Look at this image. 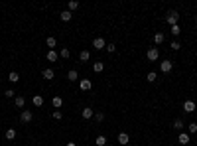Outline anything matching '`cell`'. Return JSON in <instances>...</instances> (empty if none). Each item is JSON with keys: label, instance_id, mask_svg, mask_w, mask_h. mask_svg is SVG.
Masks as SVG:
<instances>
[{"label": "cell", "instance_id": "obj_14", "mask_svg": "<svg viewBox=\"0 0 197 146\" xmlns=\"http://www.w3.org/2000/svg\"><path fill=\"white\" fill-rule=\"evenodd\" d=\"M51 105L55 107L57 111H59V109H61V105H63V99H61V97H53V99H51Z\"/></svg>", "mask_w": 197, "mask_h": 146}, {"label": "cell", "instance_id": "obj_5", "mask_svg": "<svg viewBox=\"0 0 197 146\" xmlns=\"http://www.w3.org/2000/svg\"><path fill=\"white\" fill-rule=\"evenodd\" d=\"M93 47H95V50H105V47H106L105 38H95V40H93Z\"/></svg>", "mask_w": 197, "mask_h": 146}, {"label": "cell", "instance_id": "obj_17", "mask_svg": "<svg viewBox=\"0 0 197 146\" xmlns=\"http://www.w3.org/2000/svg\"><path fill=\"white\" fill-rule=\"evenodd\" d=\"M103 69H105V63H103V61H97V63H93V71H95V73H101Z\"/></svg>", "mask_w": 197, "mask_h": 146}, {"label": "cell", "instance_id": "obj_32", "mask_svg": "<svg viewBox=\"0 0 197 146\" xmlns=\"http://www.w3.org/2000/svg\"><path fill=\"white\" fill-rule=\"evenodd\" d=\"M95 121H97V122H101V121H105V113H95Z\"/></svg>", "mask_w": 197, "mask_h": 146}, {"label": "cell", "instance_id": "obj_15", "mask_svg": "<svg viewBox=\"0 0 197 146\" xmlns=\"http://www.w3.org/2000/svg\"><path fill=\"white\" fill-rule=\"evenodd\" d=\"M59 18L63 20V22H69V20H71V18H73V14H71V12H69V10H63V12L59 14Z\"/></svg>", "mask_w": 197, "mask_h": 146}, {"label": "cell", "instance_id": "obj_27", "mask_svg": "<svg viewBox=\"0 0 197 146\" xmlns=\"http://www.w3.org/2000/svg\"><path fill=\"white\" fill-rule=\"evenodd\" d=\"M69 55H71V51H69L67 47H61V50H59V57H65V59H67Z\"/></svg>", "mask_w": 197, "mask_h": 146}, {"label": "cell", "instance_id": "obj_12", "mask_svg": "<svg viewBox=\"0 0 197 146\" xmlns=\"http://www.w3.org/2000/svg\"><path fill=\"white\" fill-rule=\"evenodd\" d=\"M41 75H44V79H53L55 77V71H53V69H44V71H41Z\"/></svg>", "mask_w": 197, "mask_h": 146}, {"label": "cell", "instance_id": "obj_33", "mask_svg": "<svg viewBox=\"0 0 197 146\" xmlns=\"http://www.w3.org/2000/svg\"><path fill=\"white\" fill-rule=\"evenodd\" d=\"M105 50L109 51V53H114V51H116V46H114V44H106V47H105Z\"/></svg>", "mask_w": 197, "mask_h": 146}, {"label": "cell", "instance_id": "obj_19", "mask_svg": "<svg viewBox=\"0 0 197 146\" xmlns=\"http://www.w3.org/2000/svg\"><path fill=\"white\" fill-rule=\"evenodd\" d=\"M4 136H6V140H14L16 138V128H8Z\"/></svg>", "mask_w": 197, "mask_h": 146}, {"label": "cell", "instance_id": "obj_25", "mask_svg": "<svg viewBox=\"0 0 197 146\" xmlns=\"http://www.w3.org/2000/svg\"><path fill=\"white\" fill-rule=\"evenodd\" d=\"M95 144H97V146H105V144H106V136L99 134V136H97V140H95Z\"/></svg>", "mask_w": 197, "mask_h": 146}, {"label": "cell", "instance_id": "obj_29", "mask_svg": "<svg viewBox=\"0 0 197 146\" xmlns=\"http://www.w3.org/2000/svg\"><path fill=\"white\" fill-rule=\"evenodd\" d=\"M4 97H8V99H16L14 89H6V91H4Z\"/></svg>", "mask_w": 197, "mask_h": 146}, {"label": "cell", "instance_id": "obj_24", "mask_svg": "<svg viewBox=\"0 0 197 146\" xmlns=\"http://www.w3.org/2000/svg\"><path fill=\"white\" fill-rule=\"evenodd\" d=\"M79 8V2L77 0H69V4H67V10L71 12V10H77Z\"/></svg>", "mask_w": 197, "mask_h": 146}, {"label": "cell", "instance_id": "obj_4", "mask_svg": "<svg viewBox=\"0 0 197 146\" xmlns=\"http://www.w3.org/2000/svg\"><path fill=\"white\" fill-rule=\"evenodd\" d=\"M32 118H34V113H32V111H22V113H20V121H22L24 124L32 122Z\"/></svg>", "mask_w": 197, "mask_h": 146}, {"label": "cell", "instance_id": "obj_2", "mask_svg": "<svg viewBox=\"0 0 197 146\" xmlns=\"http://www.w3.org/2000/svg\"><path fill=\"white\" fill-rule=\"evenodd\" d=\"M158 57H160V50H158V47H150V50L146 51V59H148V61H156Z\"/></svg>", "mask_w": 197, "mask_h": 146}, {"label": "cell", "instance_id": "obj_18", "mask_svg": "<svg viewBox=\"0 0 197 146\" xmlns=\"http://www.w3.org/2000/svg\"><path fill=\"white\" fill-rule=\"evenodd\" d=\"M8 81H10V83H18V81H20V75L16 73V71H10V75H8Z\"/></svg>", "mask_w": 197, "mask_h": 146}, {"label": "cell", "instance_id": "obj_31", "mask_svg": "<svg viewBox=\"0 0 197 146\" xmlns=\"http://www.w3.org/2000/svg\"><path fill=\"white\" fill-rule=\"evenodd\" d=\"M169 32H172L173 36H179V32H182V28H179V24H175V26H172V30H169Z\"/></svg>", "mask_w": 197, "mask_h": 146}, {"label": "cell", "instance_id": "obj_20", "mask_svg": "<svg viewBox=\"0 0 197 146\" xmlns=\"http://www.w3.org/2000/svg\"><path fill=\"white\" fill-rule=\"evenodd\" d=\"M79 59H81V61H89V59H91V53H89L87 50H83L81 53H79Z\"/></svg>", "mask_w": 197, "mask_h": 146}, {"label": "cell", "instance_id": "obj_39", "mask_svg": "<svg viewBox=\"0 0 197 146\" xmlns=\"http://www.w3.org/2000/svg\"><path fill=\"white\" fill-rule=\"evenodd\" d=\"M128 146H130V144H128Z\"/></svg>", "mask_w": 197, "mask_h": 146}, {"label": "cell", "instance_id": "obj_38", "mask_svg": "<svg viewBox=\"0 0 197 146\" xmlns=\"http://www.w3.org/2000/svg\"><path fill=\"white\" fill-rule=\"evenodd\" d=\"M150 146H154V144H150Z\"/></svg>", "mask_w": 197, "mask_h": 146}, {"label": "cell", "instance_id": "obj_11", "mask_svg": "<svg viewBox=\"0 0 197 146\" xmlns=\"http://www.w3.org/2000/svg\"><path fill=\"white\" fill-rule=\"evenodd\" d=\"M32 103H34V107H41V105H44V97H41V95H34V97H32Z\"/></svg>", "mask_w": 197, "mask_h": 146}, {"label": "cell", "instance_id": "obj_13", "mask_svg": "<svg viewBox=\"0 0 197 146\" xmlns=\"http://www.w3.org/2000/svg\"><path fill=\"white\" fill-rule=\"evenodd\" d=\"M93 117H95V111L91 107H85L83 109V118H93Z\"/></svg>", "mask_w": 197, "mask_h": 146}, {"label": "cell", "instance_id": "obj_1", "mask_svg": "<svg viewBox=\"0 0 197 146\" xmlns=\"http://www.w3.org/2000/svg\"><path fill=\"white\" fill-rule=\"evenodd\" d=\"M166 22L169 26H175L179 22V12H178V10H169V12L166 14Z\"/></svg>", "mask_w": 197, "mask_h": 146}, {"label": "cell", "instance_id": "obj_37", "mask_svg": "<svg viewBox=\"0 0 197 146\" xmlns=\"http://www.w3.org/2000/svg\"><path fill=\"white\" fill-rule=\"evenodd\" d=\"M195 20H197V14H195Z\"/></svg>", "mask_w": 197, "mask_h": 146}, {"label": "cell", "instance_id": "obj_16", "mask_svg": "<svg viewBox=\"0 0 197 146\" xmlns=\"http://www.w3.org/2000/svg\"><path fill=\"white\" fill-rule=\"evenodd\" d=\"M14 103H16V107H18V109H22V107L26 105V99H24L22 95H18V97L14 99Z\"/></svg>", "mask_w": 197, "mask_h": 146}, {"label": "cell", "instance_id": "obj_35", "mask_svg": "<svg viewBox=\"0 0 197 146\" xmlns=\"http://www.w3.org/2000/svg\"><path fill=\"white\" fill-rule=\"evenodd\" d=\"M169 47H172L173 51H178L179 47H182V44H179V42H172V44H169Z\"/></svg>", "mask_w": 197, "mask_h": 146}, {"label": "cell", "instance_id": "obj_30", "mask_svg": "<svg viewBox=\"0 0 197 146\" xmlns=\"http://www.w3.org/2000/svg\"><path fill=\"white\" fill-rule=\"evenodd\" d=\"M187 131H189V134H195L197 132V124L195 122H189L187 124Z\"/></svg>", "mask_w": 197, "mask_h": 146}, {"label": "cell", "instance_id": "obj_22", "mask_svg": "<svg viewBox=\"0 0 197 146\" xmlns=\"http://www.w3.org/2000/svg\"><path fill=\"white\" fill-rule=\"evenodd\" d=\"M67 79H69V81H77V79H79V73L75 71V69H71V71L67 73Z\"/></svg>", "mask_w": 197, "mask_h": 146}, {"label": "cell", "instance_id": "obj_3", "mask_svg": "<svg viewBox=\"0 0 197 146\" xmlns=\"http://www.w3.org/2000/svg\"><path fill=\"white\" fill-rule=\"evenodd\" d=\"M160 69H162V73H169L173 69V61H169V59H164L162 63H160Z\"/></svg>", "mask_w": 197, "mask_h": 146}, {"label": "cell", "instance_id": "obj_34", "mask_svg": "<svg viewBox=\"0 0 197 146\" xmlns=\"http://www.w3.org/2000/svg\"><path fill=\"white\" fill-rule=\"evenodd\" d=\"M51 117L55 118V121H59V118L63 117V113H61V111H53V113H51Z\"/></svg>", "mask_w": 197, "mask_h": 146}, {"label": "cell", "instance_id": "obj_26", "mask_svg": "<svg viewBox=\"0 0 197 146\" xmlns=\"http://www.w3.org/2000/svg\"><path fill=\"white\" fill-rule=\"evenodd\" d=\"M173 128H175V131H182V128H183V121H182V118H175V121H173Z\"/></svg>", "mask_w": 197, "mask_h": 146}, {"label": "cell", "instance_id": "obj_6", "mask_svg": "<svg viewBox=\"0 0 197 146\" xmlns=\"http://www.w3.org/2000/svg\"><path fill=\"white\" fill-rule=\"evenodd\" d=\"M116 140H118V144H122V146H128V142H130V134H128V132H120Z\"/></svg>", "mask_w": 197, "mask_h": 146}, {"label": "cell", "instance_id": "obj_10", "mask_svg": "<svg viewBox=\"0 0 197 146\" xmlns=\"http://www.w3.org/2000/svg\"><path fill=\"white\" fill-rule=\"evenodd\" d=\"M183 111H185V113H193V111H195V103H193V101H185V103H183Z\"/></svg>", "mask_w": 197, "mask_h": 146}, {"label": "cell", "instance_id": "obj_21", "mask_svg": "<svg viewBox=\"0 0 197 146\" xmlns=\"http://www.w3.org/2000/svg\"><path fill=\"white\" fill-rule=\"evenodd\" d=\"M45 44H47V47H51V50H53V47L57 46V40H55V38H53V36H49V38H47V40H45Z\"/></svg>", "mask_w": 197, "mask_h": 146}, {"label": "cell", "instance_id": "obj_9", "mask_svg": "<svg viewBox=\"0 0 197 146\" xmlns=\"http://www.w3.org/2000/svg\"><path fill=\"white\" fill-rule=\"evenodd\" d=\"M45 57H47V61H51V63H55V61H57V59H59V53H57L55 50H49V51H47V53H45Z\"/></svg>", "mask_w": 197, "mask_h": 146}, {"label": "cell", "instance_id": "obj_36", "mask_svg": "<svg viewBox=\"0 0 197 146\" xmlns=\"http://www.w3.org/2000/svg\"><path fill=\"white\" fill-rule=\"evenodd\" d=\"M65 146H77V144H75V142H67Z\"/></svg>", "mask_w": 197, "mask_h": 146}, {"label": "cell", "instance_id": "obj_23", "mask_svg": "<svg viewBox=\"0 0 197 146\" xmlns=\"http://www.w3.org/2000/svg\"><path fill=\"white\" fill-rule=\"evenodd\" d=\"M156 79H158V73H156V71H150V73L146 75V81H148V83H154Z\"/></svg>", "mask_w": 197, "mask_h": 146}, {"label": "cell", "instance_id": "obj_7", "mask_svg": "<svg viewBox=\"0 0 197 146\" xmlns=\"http://www.w3.org/2000/svg\"><path fill=\"white\" fill-rule=\"evenodd\" d=\"M178 142L182 146H187L189 144V132H179L178 134Z\"/></svg>", "mask_w": 197, "mask_h": 146}, {"label": "cell", "instance_id": "obj_8", "mask_svg": "<svg viewBox=\"0 0 197 146\" xmlns=\"http://www.w3.org/2000/svg\"><path fill=\"white\" fill-rule=\"evenodd\" d=\"M91 87H93L91 79H81V81H79V89H81V91H91Z\"/></svg>", "mask_w": 197, "mask_h": 146}, {"label": "cell", "instance_id": "obj_28", "mask_svg": "<svg viewBox=\"0 0 197 146\" xmlns=\"http://www.w3.org/2000/svg\"><path fill=\"white\" fill-rule=\"evenodd\" d=\"M154 42H156V44H164V34L162 32H158V34L154 36Z\"/></svg>", "mask_w": 197, "mask_h": 146}]
</instances>
